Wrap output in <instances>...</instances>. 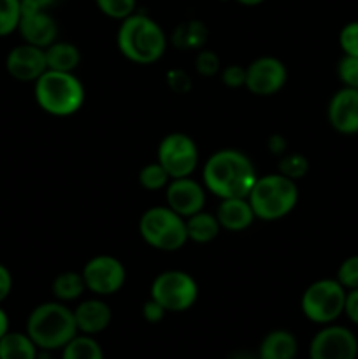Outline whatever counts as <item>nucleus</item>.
Wrapping results in <instances>:
<instances>
[{
  "instance_id": "1",
  "label": "nucleus",
  "mask_w": 358,
  "mask_h": 359,
  "mask_svg": "<svg viewBox=\"0 0 358 359\" xmlns=\"http://www.w3.org/2000/svg\"><path fill=\"white\" fill-rule=\"evenodd\" d=\"M255 181V168L249 158L241 151H218L204 167V182L207 189L221 200L248 198Z\"/></svg>"
},
{
  "instance_id": "2",
  "label": "nucleus",
  "mask_w": 358,
  "mask_h": 359,
  "mask_svg": "<svg viewBox=\"0 0 358 359\" xmlns=\"http://www.w3.org/2000/svg\"><path fill=\"white\" fill-rule=\"evenodd\" d=\"M118 48L123 56L146 65L164 56L167 39L157 21L144 14H132L119 27Z\"/></svg>"
},
{
  "instance_id": "3",
  "label": "nucleus",
  "mask_w": 358,
  "mask_h": 359,
  "mask_svg": "<svg viewBox=\"0 0 358 359\" xmlns=\"http://www.w3.org/2000/svg\"><path fill=\"white\" fill-rule=\"evenodd\" d=\"M74 312L62 304H42L30 314L27 335L41 349H60L76 337Z\"/></svg>"
},
{
  "instance_id": "4",
  "label": "nucleus",
  "mask_w": 358,
  "mask_h": 359,
  "mask_svg": "<svg viewBox=\"0 0 358 359\" xmlns=\"http://www.w3.org/2000/svg\"><path fill=\"white\" fill-rule=\"evenodd\" d=\"M35 98L49 114L70 116L83 105L84 88L72 72L46 70L35 81Z\"/></svg>"
},
{
  "instance_id": "5",
  "label": "nucleus",
  "mask_w": 358,
  "mask_h": 359,
  "mask_svg": "<svg viewBox=\"0 0 358 359\" xmlns=\"http://www.w3.org/2000/svg\"><path fill=\"white\" fill-rule=\"evenodd\" d=\"M248 198L256 217L265 221L279 219L293 210L298 200L297 184L293 182V179L283 174H269L260 179L256 177Z\"/></svg>"
},
{
  "instance_id": "6",
  "label": "nucleus",
  "mask_w": 358,
  "mask_h": 359,
  "mask_svg": "<svg viewBox=\"0 0 358 359\" xmlns=\"http://www.w3.org/2000/svg\"><path fill=\"white\" fill-rule=\"evenodd\" d=\"M140 235L153 248L175 251L188 241L186 223L171 207H153L140 217Z\"/></svg>"
},
{
  "instance_id": "7",
  "label": "nucleus",
  "mask_w": 358,
  "mask_h": 359,
  "mask_svg": "<svg viewBox=\"0 0 358 359\" xmlns=\"http://www.w3.org/2000/svg\"><path fill=\"white\" fill-rule=\"evenodd\" d=\"M346 291L339 280L323 279L311 284L302 297V312L312 323L329 325L344 312Z\"/></svg>"
},
{
  "instance_id": "8",
  "label": "nucleus",
  "mask_w": 358,
  "mask_h": 359,
  "mask_svg": "<svg viewBox=\"0 0 358 359\" xmlns=\"http://www.w3.org/2000/svg\"><path fill=\"white\" fill-rule=\"evenodd\" d=\"M199 287L192 276L179 270L160 273L151 284V298L168 312H183L192 307Z\"/></svg>"
},
{
  "instance_id": "9",
  "label": "nucleus",
  "mask_w": 358,
  "mask_h": 359,
  "mask_svg": "<svg viewBox=\"0 0 358 359\" xmlns=\"http://www.w3.org/2000/svg\"><path fill=\"white\" fill-rule=\"evenodd\" d=\"M199 161L195 142L185 133H171L158 147V163L165 168L168 177H190Z\"/></svg>"
},
{
  "instance_id": "10",
  "label": "nucleus",
  "mask_w": 358,
  "mask_h": 359,
  "mask_svg": "<svg viewBox=\"0 0 358 359\" xmlns=\"http://www.w3.org/2000/svg\"><path fill=\"white\" fill-rule=\"evenodd\" d=\"M357 337L344 326L323 328L309 347L311 359H357Z\"/></svg>"
},
{
  "instance_id": "11",
  "label": "nucleus",
  "mask_w": 358,
  "mask_h": 359,
  "mask_svg": "<svg viewBox=\"0 0 358 359\" xmlns=\"http://www.w3.org/2000/svg\"><path fill=\"white\" fill-rule=\"evenodd\" d=\"M84 286L97 294H112L125 284V269L112 256H97L83 270Z\"/></svg>"
},
{
  "instance_id": "12",
  "label": "nucleus",
  "mask_w": 358,
  "mask_h": 359,
  "mask_svg": "<svg viewBox=\"0 0 358 359\" xmlns=\"http://www.w3.org/2000/svg\"><path fill=\"white\" fill-rule=\"evenodd\" d=\"M286 83V69L277 58H258L246 69V86L251 93L274 95Z\"/></svg>"
},
{
  "instance_id": "13",
  "label": "nucleus",
  "mask_w": 358,
  "mask_h": 359,
  "mask_svg": "<svg viewBox=\"0 0 358 359\" xmlns=\"http://www.w3.org/2000/svg\"><path fill=\"white\" fill-rule=\"evenodd\" d=\"M6 67L14 79L37 81L48 70L44 49L32 44L18 46L7 55Z\"/></svg>"
},
{
  "instance_id": "14",
  "label": "nucleus",
  "mask_w": 358,
  "mask_h": 359,
  "mask_svg": "<svg viewBox=\"0 0 358 359\" xmlns=\"http://www.w3.org/2000/svg\"><path fill=\"white\" fill-rule=\"evenodd\" d=\"M18 30L27 44L37 46L42 49L51 46L58 34L56 21L53 20L51 14L42 9H23Z\"/></svg>"
},
{
  "instance_id": "15",
  "label": "nucleus",
  "mask_w": 358,
  "mask_h": 359,
  "mask_svg": "<svg viewBox=\"0 0 358 359\" xmlns=\"http://www.w3.org/2000/svg\"><path fill=\"white\" fill-rule=\"evenodd\" d=\"M329 121L337 132L358 133V90L343 88L333 95L329 104Z\"/></svg>"
},
{
  "instance_id": "16",
  "label": "nucleus",
  "mask_w": 358,
  "mask_h": 359,
  "mask_svg": "<svg viewBox=\"0 0 358 359\" xmlns=\"http://www.w3.org/2000/svg\"><path fill=\"white\" fill-rule=\"evenodd\" d=\"M165 195H167L168 207L181 217H190L193 214L200 212L204 202H206V195H204V189L200 188L199 182L192 181L188 177L174 179L167 186Z\"/></svg>"
},
{
  "instance_id": "17",
  "label": "nucleus",
  "mask_w": 358,
  "mask_h": 359,
  "mask_svg": "<svg viewBox=\"0 0 358 359\" xmlns=\"http://www.w3.org/2000/svg\"><path fill=\"white\" fill-rule=\"evenodd\" d=\"M111 309L100 300H86L74 311V319L79 332L86 335L104 332L111 323Z\"/></svg>"
},
{
  "instance_id": "18",
  "label": "nucleus",
  "mask_w": 358,
  "mask_h": 359,
  "mask_svg": "<svg viewBox=\"0 0 358 359\" xmlns=\"http://www.w3.org/2000/svg\"><path fill=\"white\" fill-rule=\"evenodd\" d=\"M220 226L230 231L246 230L255 219V212L248 198H223L216 214Z\"/></svg>"
},
{
  "instance_id": "19",
  "label": "nucleus",
  "mask_w": 358,
  "mask_h": 359,
  "mask_svg": "<svg viewBox=\"0 0 358 359\" xmlns=\"http://www.w3.org/2000/svg\"><path fill=\"white\" fill-rule=\"evenodd\" d=\"M297 354V340L291 333L277 330L269 333L260 346V359H293Z\"/></svg>"
},
{
  "instance_id": "20",
  "label": "nucleus",
  "mask_w": 358,
  "mask_h": 359,
  "mask_svg": "<svg viewBox=\"0 0 358 359\" xmlns=\"http://www.w3.org/2000/svg\"><path fill=\"white\" fill-rule=\"evenodd\" d=\"M48 70H58V72H72L81 62V53L70 42H53L44 49Z\"/></svg>"
},
{
  "instance_id": "21",
  "label": "nucleus",
  "mask_w": 358,
  "mask_h": 359,
  "mask_svg": "<svg viewBox=\"0 0 358 359\" xmlns=\"http://www.w3.org/2000/svg\"><path fill=\"white\" fill-rule=\"evenodd\" d=\"M0 359H37V346L25 333H9L0 339Z\"/></svg>"
},
{
  "instance_id": "22",
  "label": "nucleus",
  "mask_w": 358,
  "mask_h": 359,
  "mask_svg": "<svg viewBox=\"0 0 358 359\" xmlns=\"http://www.w3.org/2000/svg\"><path fill=\"white\" fill-rule=\"evenodd\" d=\"M220 221L216 216H211L206 212H197L188 217L186 221V231H188V238L199 242V244H206V242L214 241L220 233Z\"/></svg>"
},
{
  "instance_id": "23",
  "label": "nucleus",
  "mask_w": 358,
  "mask_h": 359,
  "mask_svg": "<svg viewBox=\"0 0 358 359\" xmlns=\"http://www.w3.org/2000/svg\"><path fill=\"white\" fill-rule=\"evenodd\" d=\"M84 279L81 273L76 272H65L60 273L58 277L53 283V293L58 300L62 302H70L76 300L81 297V293L84 291Z\"/></svg>"
},
{
  "instance_id": "24",
  "label": "nucleus",
  "mask_w": 358,
  "mask_h": 359,
  "mask_svg": "<svg viewBox=\"0 0 358 359\" xmlns=\"http://www.w3.org/2000/svg\"><path fill=\"white\" fill-rule=\"evenodd\" d=\"M62 359H104V354L93 339L76 335L63 347Z\"/></svg>"
},
{
  "instance_id": "25",
  "label": "nucleus",
  "mask_w": 358,
  "mask_h": 359,
  "mask_svg": "<svg viewBox=\"0 0 358 359\" xmlns=\"http://www.w3.org/2000/svg\"><path fill=\"white\" fill-rule=\"evenodd\" d=\"M23 14L21 0H0V37L18 30Z\"/></svg>"
},
{
  "instance_id": "26",
  "label": "nucleus",
  "mask_w": 358,
  "mask_h": 359,
  "mask_svg": "<svg viewBox=\"0 0 358 359\" xmlns=\"http://www.w3.org/2000/svg\"><path fill=\"white\" fill-rule=\"evenodd\" d=\"M98 9L112 20H126L135 11L137 0H95Z\"/></svg>"
},
{
  "instance_id": "27",
  "label": "nucleus",
  "mask_w": 358,
  "mask_h": 359,
  "mask_svg": "<svg viewBox=\"0 0 358 359\" xmlns=\"http://www.w3.org/2000/svg\"><path fill=\"white\" fill-rule=\"evenodd\" d=\"M168 179L171 177H168V174L165 172V168L161 167L160 163L146 165L139 174L140 184H142L146 189H151V191H153V189L164 188V186L168 182Z\"/></svg>"
},
{
  "instance_id": "28",
  "label": "nucleus",
  "mask_w": 358,
  "mask_h": 359,
  "mask_svg": "<svg viewBox=\"0 0 358 359\" xmlns=\"http://www.w3.org/2000/svg\"><path fill=\"white\" fill-rule=\"evenodd\" d=\"M206 35V28L199 21H190V23L181 25L175 32V44L183 46H197L204 41Z\"/></svg>"
},
{
  "instance_id": "29",
  "label": "nucleus",
  "mask_w": 358,
  "mask_h": 359,
  "mask_svg": "<svg viewBox=\"0 0 358 359\" xmlns=\"http://www.w3.org/2000/svg\"><path fill=\"white\" fill-rule=\"evenodd\" d=\"M337 280L344 290H358V256H351L340 263Z\"/></svg>"
},
{
  "instance_id": "30",
  "label": "nucleus",
  "mask_w": 358,
  "mask_h": 359,
  "mask_svg": "<svg viewBox=\"0 0 358 359\" xmlns=\"http://www.w3.org/2000/svg\"><path fill=\"white\" fill-rule=\"evenodd\" d=\"M337 74H339L344 86L358 90V56H344L337 67Z\"/></svg>"
},
{
  "instance_id": "31",
  "label": "nucleus",
  "mask_w": 358,
  "mask_h": 359,
  "mask_svg": "<svg viewBox=\"0 0 358 359\" xmlns=\"http://www.w3.org/2000/svg\"><path fill=\"white\" fill-rule=\"evenodd\" d=\"M339 44L350 56H358V21H351L340 30Z\"/></svg>"
},
{
  "instance_id": "32",
  "label": "nucleus",
  "mask_w": 358,
  "mask_h": 359,
  "mask_svg": "<svg viewBox=\"0 0 358 359\" xmlns=\"http://www.w3.org/2000/svg\"><path fill=\"white\" fill-rule=\"evenodd\" d=\"M283 163L291 165V167H281L283 175H286V177H290V179L300 177V175H304L305 170H307V160L302 156H298V154H293V156L286 158Z\"/></svg>"
},
{
  "instance_id": "33",
  "label": "nucleus",
  "mask_w": 358,
  "mask_h": 359,
  "mask_svg": "<svg viewBox=\"0 0 358 359\" xmlns=\"http://www.w3.org/2000/svg\"><path fill=\"white\" fill-rule=\"evenodd\" d=\"M223 83L232 88H237V86H242V84H246V69H242V67L239 65H232L228 67V69H225Z\"/></svg>"
},
{
  "instance_id": "34",
  "label": "nucleus",
  "mask_w": 358,
  "mask_h": 359,
  "mask_svg": "<svg viewBox=\"0 0 358 359\" xmlns=\"http://www.w3.org/2000/svg\"><path fill=\"white\" fill-rule=\"evenodd\" d=\"M197 69L204 76H213L214 72H218V58L213 53H202V55L197 58Z\"/></svg>"
},
{
  "instance_id": "35",
  "label": "nucleus",
  "mask_w": 358,
  "mask_h": 359,
  "mask_svg": "<svg viewBox=\"0 0 358 359\" xmlns=\"http://www.w3.org/2000/svg\"><path fill=\"white\" fill-rule=\"evenodd\" d=\"M344 312L351 323L358 325V290H350V293H346Z\"/></svg>"
},
{
  "instance_id": "36",
  "label": "nucleus",
  "mask_w": 358,
  "mask_h": 359,
  "mask_svg": "<svg viewBox=\"0 0 358 359\" xmlns=\"http://www.w3.org/2000/svg\"><path fill=\"white\" fill-rule=\"evenodd\" d=\"M165 312L167 311H165L160 304H157L153 298H151V300L144 305V318H146L150 323L161 321V318H164Z\"/></svg>"
},
{
  "instance_id": "37",
  "label": "nucleus",
  "mask_w": 358,
  "mask_h": 359,
  "mask_svg": "<svg viewBox=\"0 0 358 359\" xmlns=\"http://www.w3.org/2000/svg\"><path fill=\"white\" fill-rule=\"evenodd\" d=\"M13 287V277L11 272L4 265H0V302L6 300Z\"/></svg>"
},
{
  "instance_id": "38",
  "label": "nucleus",
  "mask_w": 358,
  "mask_h": 359,
  "mask_svg": "<svg viewBox=\"0 0 358 359\" xmlns=\"http://www.w3.org/2000/svg\"><path fill=\"white\" fill-rule=\"evenodd\" d=\"M56 0H21L23 9H42L46 11L49 6H53Z\"/></svg>"
},
{
  "instance_id": "39",
  "label": "nucleus",
  "mask_w": 358,
  "mask_h": 359,
  "mask_svg": "<svg viewBox=\"0 0 358 359\" xmlns=\"http://www.w3.org/2000/svg\"><path fill=\"white\" fill-rule=\"evenodd\" d=\"M7 332H9V319H7L6 312L0 309V339H2Z\"/></svg>"
},
{
  "instance_id": "40",
  "label": "nucleus",
  "mask_w": 358,
  "mask_h": 359,
  "mask_svg": "<svg viewBox=\"0 0 358 359\" xmlns=\"http://www.w3.org/2000/svg\"><path fill=\"white\" fill-rule=\"evenodd\" d=\"M235 2H239V4H242V6H258V4H262L263 0H235Z\"/></svg>"
},
{
  "instance_id": "41",
  "label": "nucleus",
  "mask_w": 358,
  "mask_h": 359,
  "mask_svg": "<svg viewBox=\"0 0 358 359\" xmlns=\"http://www.w3.org/2000/svg\"><path fill=\"white\" fill-rule=\"evenodd\" d=\"M234 359H253L251 356H246V354H237Z\"/></svg>"
}]
</instances>
